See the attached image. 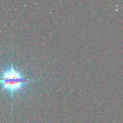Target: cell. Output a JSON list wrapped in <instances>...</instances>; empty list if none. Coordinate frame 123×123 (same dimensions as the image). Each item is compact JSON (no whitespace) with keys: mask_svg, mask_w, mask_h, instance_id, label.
<instances>
[{"mask_svg":"<svg viewBox=\"0 0 123 123\" xmlns=\"http://www.w3.org/2000/svg\"><path fill=\"white\" fill-rule=\"evenodd\" d=\"M0 81L2 84V89H6L8 90L12 97L13 94L17 90L24 92L23 85L34 80L24 77L20 72L15 70L13 66L11 65L9 68L2 69V75Z\"/></svg>","mask_w":123,"mask_h":123,"instance_id":"1","label":"cell"}]
</instances>
